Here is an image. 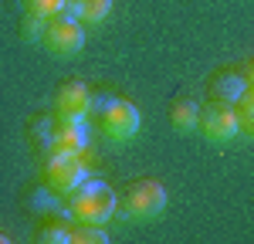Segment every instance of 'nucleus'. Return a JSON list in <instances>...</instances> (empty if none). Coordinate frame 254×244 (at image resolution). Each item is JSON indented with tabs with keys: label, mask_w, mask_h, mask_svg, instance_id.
Masks as SVG:
<instances>
[{
	"label": "nucleus",
	"mask_w": 254,
	"mask_h": 244,
	"mask_svg": "<svg viewBox=\"0 0 254 244\" xmlns=\"http://www.w3.org/2000/svg\"><path fill=\"white\" fill-rule=\"evenodd\" d=\"M92 112H98V132L109 146H129L142 129V112L136 102L119 95H95Z\"/></svg>",
	"instance_id": "f257e3e1"
},
{
	"label": "nucleus",
	"mask_w": 254,
	"mask_h": 244,
	"mask_svg": "<svg viewBox=\"0 0 254 244\" xmlns=\"http://www.w3.org/2000/svg\"><path fill=\"white\" fill-rule=\"evenodd\" d=\"M119 214V197L109 183L95 180H81L71 193H68V217L81 224H109Z\"/></svg>",
	"instance_id": "f03ea898"
},
{
	"label": "nucleus",
	"mask_w": 254,
	"mask_h": 244,
	"mask_svg": "<svg viewBox=\"0 0 254 244\" xmlns=\"http://www.w3.org/2000/svg\"><path fill=\"white\" fill-rule=\"evenodd\" d=\"M41 177L51 190L58 193H71L81 180L92 177V160L88 153H61V149H48L44 153V163H41Z\"/></svg>",
	"instance_id": "7ed1b4c3"
},
{
	"label": "nucleus",
	"mask_w": 254,
	"mask_h": 244,
	"mask_svg": "<svg viewBox=\"0 0 254 244\" xmlns=\"http://www.w3.org/2000/svg\"><path fill=\"white\" fill-rule=\"evenodd\" d=\"M166 186L153 177H146V180H139L129 186V193H126V203H122V214H126V221H136V224H149V221H159L163 214H166Z\"/></svg>",
	"instance_id": "20e7f679"
},
{
	"label": "nucleus",
	"mask_w": 254,
	"mask_h": 244,
	"mask_svg": "<svg viewBox=\"0 0 254 244\" xmlns=\"http://www.w3.org/2000/svg\"><path fill=\"white\" fill-rule=\"evenodd\" d=\"M41 44H44L55 58H75V55H81V48H85V24L61 10V14L44 20Z\"/></svg>",
	"instance_id": "39448f33"
},
{
	"label": "nucleus",
	"mask_w": 254,
	"mask_h": 244,
	"mask_svg": "<svg viewBox=\"0 0 254 244\" xmlns=\"http://www.w3.org/2000/svg\"><path fill=\"white\" fill-rule=\"evenodd\" d=\"M210 146H227L237 139L241 132V116H237V105L231 102H210L207 109H200V129H196Z\"/></svg>",
	"instance_id": "423d86ee"
},
{
	"label": "nucleus",
	"mask_w": 254,
	"mask_h": 244,
	"mask_svg": "<svg viewBox=\"0 0 254 244\" xmlns=\"http://www.w3.org/2000/svg\"><path fill=\"white\" fill-rule=\"evenodd\" d=\"M92 88L85 81H64L55 95V116L61 119H88L92 112Z\"/></svg>",
	"instance_id": "0eeeda50"
},
{
	"label": "nucleus",
	"mask_w": 254,
	"mask_h": 244,
	"mask_svg": "<svg viewBox=\"0 0 254 244\" xmlns=\"http://www.w3.org/2000/svg\"><path fill=\"white\" fill-rule=\"evenodd\" d=\"M61 153H88V125L85 119H61L55 116V146Z\"/></svg>",
	"instance_id": "6e6552de"
},
{
	"label": "nucleus",
	"mask_w": 254,
	"mask_h": 244,
	"mask_svg": "<svg viewBox=\"0 0 254 244\" xmlns=\"http://www.w3.org/2000/svg\"><path fill=\"white\" fill-rule=\"evenodd\" d=\"M244 92H248V78L241 75V71H231V68H224V71H217L214 78H210V99L217 102H237L244 99Z\"/></svg>",
	"instance_id": "1a4fd4ad"
},
{
	"label": "nucleus",
	"mask_w": 254,
	"mask_h": 244,
	"mask_svg": "<svg viewBox=\"0 0 254 244\" xmlns=\"http://www.w3.org/2000/svg\"><path fill=\"white\" fill-rule=\"evenodd\" d=\"M64 14L81 20L85 27H98L102 20L112 14V0H68L64 3Z\"/></svg>",
	"instance_id": "9d476101"
},
{
	"label": "nucleus",
	"mask_w": 254,
	"mask_h": 244,
	"mask_svg": "<svg viewBox=\"0 0 254 244\" xmlns=\"http://www.w3.org/2000/svg\"><path fill=\"white\" fill-rule=\"evenodd\" d=\"M170 125H173V132L180 136H190L200 129V105L193 99H176L173 109H170Z\"/></svg>",
	"instance_id": "9b49d317"
},
{
	"label": "nucleus",
	"mask_w": 254,
	"mask_h": 244,
	"mask_svg": "<svg viewBox=\"0 0 254 244\" xmlns=\"http://www.w3.org/2000/svg\"><path fill=\"white\" fill-rule=\"evenodd\" d=\"M31 142L41 153H48L55 146V116H41V119L31 122Z\"/></svg>",
	"instance_id": "f8f14e48"
},
{
	"label": "nucleus",
	"mask_w": 254,
	"mask_h": 244,
	"mask_svg": "<svg viewBox=\"0 0 254 244\" xmlns=\"http://www.w3.org/2000/svg\"><path fill=\"white\" fill-rule=\"evenodd\" d=\"M105 241H109V231H105V224H81V221H75L71 244H105Z\"/></svg>",
	"instance_id": "ddd939ff"
},
{
	"label": "nucleus",
	"mask_w": 254,
	"mask_h": 244,
	"mask_svg": "<svg viewBox=\"0 0 254 244\" xmlns=\"http://www.w3.org/2000/svg\"><path fill=\"white\" fill-rule=\"evenodd\" d=\"M71 234H75V224H44L38 231V241L44 244H71Z\"/></svg>",
	"instance_id": "4468645a"
},
{
	"label": "nucleus",
	"mask_w": 254,
	"mask_h": 244,
	"mask_svg": "<svg viewBox=\"0 0 254 244\" xmlns=\"http://www.w3.org/2000/svg\"><path fill=\"white\" fill-rule=\"evenodd\" d=\"M237 116H241V132L254 139V88H248L244 99L237 102Z\"/></svg>",
	"instance_id": "2eb2a0df"
},
{
	"label": "nucleus",
	"mask_w": 254,
	"mask_h": 244,
	"mask_svg": "<svg viewBox=\"0 0 254 244\" xmlns=\"http://www.w3.org/2000/svg\"><path fill=\"white\" fill-rule=\"evenodd\" d=\"M64 3L68 0H24V7L31 10V14H38V17H55L64 10Z\"/></svg>",
	"instance_id": "dca6fc26"
},
{
	"label": "nucleus",
	"mask_w": 254,
	"mask_h": 244,
	"mask_svg": "<svg viewBox=\"0 0 254 244\" xmlns=\"http://www.w3.org/2000/svg\"><path fill=\"white\" fill-rule=\"evenodd\" d=\"M244 78H248V88H254V61L244 68Z\"/></svg>",
	"instance_id": "f3484780"
},
{
	"label": "nucleus",
	"mask_w": 254,
	"mask_h": 244,
	"mask_svg": "<svg viewBox=\"0 0 254 244\" xmlns=\"http://www.w3.org/2000/svg\"><path fill=\"white\" fill-rule=\"evenodd\" d=\"M7 241H10V238H7V234H3V231H0V244H7Z\"/></svg>",
	"instance_id": "a211bd4d"
}]
</instances>
